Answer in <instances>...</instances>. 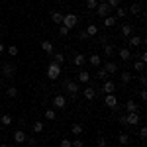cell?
Instances as JSON below:
<instances>
[{
	"label": "cell",
	"mask_w": 147,
	"mask_h": 147,
	"mask_svg": "<svg viewBox=\"0 0 147 147\" xmlns=\"http://www.w3.org/2000/svg\"><path fill=\"white\" fill-rule=\"evenodd\" d=\"M77 24H79V16L77 14H63V22H61V26H65L69 32L73 30V28H77Z\"/></svg>",
	"instance_id": "6da1fadb"
},
{
	"label": "cell",
	"mask_w": 147,
	"mask_h": 147,
	"mask_svg": "<svg viewBox=\"0 0 147 147\" xmlns=\"http://www.w3.org/2000/svg\"><path fill=\"white\" fill-rule=\"evenodd\" d=\"M59 77H61V65H57L55 61L49 63V67H47V79L49 80H57Z\"/></svg>",
	"instance_id": "7a4b0ae2"
},
{
	"label": "cell",
	"mask_w": 147,
	"mask_h": 147,
	"mask_svg": "<svg viewBox=\"0 0 147 147\" xmlns=\"http://www.w3.org/2000/svg\"><path fill=\"white\" fill-rule=\"evenodd\" d=\"M110 12H112V8H110L106 2H98V6H96V14H98V18H106V16H110Z\"/></svg>",
	"instance_id": "3957f363"
},
{
	"label": "cell",
	"mask_w": 147,
	"mask_h": 147,
	"mask_svg": "<svg viewBox=\"0 0 147 147\" xmlns=\"http://www.w3.org/2000/svg\"><path fill=\"white\" fill-rule=\"evenodd\" d=\"M139 122H141V120H139V114L137 112H129L125 116V125H137Z\"/></svg>",
	"instance_id": "277c9868"
},
{
	"label": "cell",
	"mask_w": 147,
	"mask_h": 147,
	"mask_svg": "<svg viewBox=\"0 0 147 147\" xmlns=\"http://www.w3.org/2000/svg\"><path fill=\"white\" fill-rule=\"evenodd\" d=\"M104 94H114L116 92V82H112V80H104V84H102L100 88Z\"/></svg>",
	"instance_id": "5b68a950"
},
{
	"label": "cell",
	"mask_w": 147,
	"mask_h": 147,
	"mask_svg": "<svg viewBox=\"0 0 147 147\" xmlns=\"http://www.w3.org/2000/svg\"><path fill=\"white\" fill-rule=\"evenodd\" d=\"M65 86H67L69 94H71V96H73V98H75V96H77V94H79V84H77V82H75V80H67V82H65Z\"/></svg>",
	"instance_id": "8992f818"
},
{
	"label": "cell",
	"mask_w": 147,
	"mask_h": 147,
	"mask_svg": "<svg viewBox=\"0 0 147 147\" xmlns=\"http://www.w3.org/2000/svg\"><path fill=\"white\" fill-rule=\"evenodd\" d=\"M53 106H55L57 110H63V108L67 106V100H65V96H63V94H57L55 98H53Z\"/></svg>",
	"instance_id": "52a82bcc"
},
{
	"label": "cell",
	"mask_w": 147,
	"mask_h": 147,
	"mask_svg": "<svg viewBox=\"0 0 147 147\" xmlns=\"http://www.w3.org/2000/svg\"><path fill=\"white\" fill-rule=\"evenodd\" d=\"M104 106H108L110 110H114V108L118 106V98H116L114 94H106V98H104Z\"/></svg>",
	"instance_id": "ba28073f"
},
{
	"label": "cell",
	"mask_w": 147,
	"mask_h": 147,
	"mask_svg": "<svg viewBox=\"0 0 147 147\" xmlns=\"http://www.w3.org/2000/svg\"><path fill=\"white\" fill-rule=\"evenodd\" d=\"M14 141H16V143H26V141H28L26 131H24V129H16V131H14Z\"/></svg>",
	"instance_id": "9c48e42d"
},
{
	"label": "cell",
	"mask_w": 147,
	"mask_h": 147,
	"mask_svg": "<svg viewBox=\"0 0 147 147\" xmlns=\"http://www.w3.org/2000/svg\"><path fill=\"white\" fill-rule=\"evenodd\" d=\"M127 43L131 47H141L143 45V37H139V35H129V37H127Z\"/></svg>",
	"instance_id": "30bf717a"
},
{
	"label": "cell",
	"mask_w": 147,
	"mask_h": 147,
	"mask_svg": "<svg viewBox=\"0 0 147 147\" xmlns=\"http://www.w3.org/2000/svg\"><path fill=\"white\" fill-rule=\"evenodd\" d=\"M82 96H84L86 100H94V98H96V88H92V86H86V88L82 90Z\"/></svg>",
	"instance_id": "8fae6325"
},
{
	"label": "cell",
	"mask_w": 147,
	"mask_h": 147,
	"mask_svg": "<svg viewBox=\"0 0 147 147\" xmlns=\"http://www.w3.org/2000/svg\"><path fill=\"white\" fill-rule=\"evenodd\" d=\"M104 71L108 73V75H114V73H118V65L114 63V61H108V63H104Z\"/></svg>",
	"instance_id": "7c38bea8"
},
{
	"label": "cell",
	"mask_w": 147,
	"mask_h": 147,
	"mask_svg": "<svg viewBox=\"0 0 147 147\" xmlns=\"http://www.w3.org/2000/svg\"><path fill=\"white\" fill-rule=\"evenodd\" d=\"M2 73H4V77L12 79V77H14V73H16V67H14V65H8V63H6V65L2 67Z\"/></svg>",
	"instance_id": "4fadbf2b"
},
{
	"label": "cell",
	"mask_w": 147,
	"mask_h": 147,
	"mask_svg": "<svg viewBox=\"0 0 147 147\" xmlns=\"http://www.w3.org/2000/svg\"><path fill=\"white\" fill-rule=\"evenodd\" d=\"M131 34H134V26L131 24H122V35L129 37Z\"/></svg>",
	"instance_id": "5bb4252c"
},
{
	"label": "cell",
	"mask_w": 147,
	"mask_h": 147,
	"mask_svg": "<svg viewBox=\"0 0 147 147\" xmlns=\"http://www.w3.org/2000/svg\"><path fill=\"white\" fill-rule=\"evenodd\" d=\"M51 22H53V24H61V22H63V12L53 10V12H51Z\"/></svg>",
	"instance_id": "9a60e30c"
},
{
	"label": "cell",
	"mask_w": 147,
	"mask_h": 147,
	"mask_svg": "<svg viewBox=\"0 0 147 147\" xmlns=\"http://www.w3.org/2000/svg\"><path fill=\"white\" fill-rule=\"evenodd\" d=\"M88 63H90L92 67H100L102 65V57L100 55H90L88 57Z\"/></svg>",
	"instance_id": "2e32d148"
},
{
	"label": "cell",
	"mask_w": 147,
	"mask_h": 147,
	"mask_svg": "<svg viewBox=\"0 0 147 147\" xmlns=\"http://www.w3.org/2000/svg\"><path fill=\"white\" fill-rule=\"evenodd\" d=\"M125 110H127V114L129 112H139V106H137L134 100H127L125 102Z\"/></svg>",
	"instance_id": "e0dca14e"
},
{
	"label": "cell",
	"mask_w": 147,
	"mask_h": 147,
	"mask_svg": "<svg viewBox=\"0 0 147 147\" xmlns=\"http://www.w3.org/2000/svg\"><path fill=\"white\" fill-rule=\"evenodd\" d=\"M0 124H2V125H6V127H8V125H12V124H14V118H12L10 114H4V116L0 118Z\"/></svg>",
	"instance_id": "ac0fdd59"
},
{
	"label": "cell",
	"mask_w": 147,
	"mask_h": 147,
	"mask_svg": "<svg viewBox=\"0 0 147 147\" xmlns=\"http://www.w3.org/2000/svg\"><path fill=\"white\" fill-rule=\"evenodd\" d=\"M118 53H120V59H122V61H129V59H131V53H129V49H125V47H122Z\"/></svg>",
	"instance_id": "d6986e66"
},
{
	"label": "cell",
	"mask_w": 147,
	"mask_h": 147,
	"mask_svg": "<svg viewBox=\"0 0 147 147\" xmlns=\"http://www.w3.org/2000/svg\"><path fill=\"white\" fill-rule=\"evenodd\" d=\"M131 79H134V75H131V73H127V71H124V73H120V80H122L124 84H127V82H131Z\"/></svg>",
	"instance_id": "ffe728a7"
},
{
	"label": "cell",
	"mask_w": 147,
	"mask_h": 147,
	"mask_svg": "<svg viewBox=\"0 0 147 147\" xmlns=\"http://www.w3.org/2000/svg\"><path fill=\"white\" fill-rule=\"evenodd\" d=\"M77 79H79V82H88L90 75H88V71H80L79 75H77Z\"/></svg>",
	"instance_id": "44dd1931"
},
{
	"label": "cell",
	"mask_w": 147,
	"mask_h": 147,
	"mask_svg": "<svg viewBox=\"0 0 147 147\" xmlns=\"http://www.w3.org/2000/svg\"><path fill=\"white\" fill-rule=\"evenodd\" d=\"M84 63H86V57L82 55V53H77V55H75V65H77V67H82Z\"/></svg>",
	"instance_id": "7402d4cb"
},
{
	"label": "cell",
	"mask_w": 147,
	"mask_h": 147,
	"mask_svg": "<svg viewBox=\"0 0 147 147\" xmlns=\"http://www.w3.org/2000/svg\"><path fill=\"white\" fill-rule=\"evenodd\" d=\"M71 131H73V136H80V134H82V125L77 124V122L71 124Z\"/></svg>",
	"instance_id": "603a6c76"
},
{
	"label": "cell",
	"mask_w": 147,
	"mask_h": 147,
	"mask_svg": "<svg viewBox=\"0 0 147 147\" xmlns=\"http://www.w3.org/2000/svg\"><path fill=\"white\" fill-rule=\"evenodd\" d=\"M102 20H104V26H106V28H114V26H116V18H114V16H106V18H102Z\"/></svg>",
	"instance_id": "cb8c5ba5"
},
{
	"label": "cell",
	"mask_w": 147,
	"mask_h": 147,
	"mask_svg": "<svg viewBox=\"0 0 147 147\" xmlns=\"http://www.w3.org/2000/svg\"><path fill=\"white\" fill-rule=\"evenodd\" d=\"M43 127H45V124H43V122H34V125H32L34 134H41V131H43Z\"/></svg>",
	"instance_id": "d4e9b609"
},
{
	"label": "cell",
	"mask_w": 147,
	"mask_h": 147,
	"mask_svg": "<svg viewBox=\"0 0 147 147\" xmlns=\"http://www.w3.org/2000/svg\"><path fill=\"white\" fill-rule=\"evenodd\" d=\"M94 77H96V79H100V80H106L108 79V77H110V75H108V73H106V71H104V69H98V71H96V75H94Z\"/></svg>",
	"instance_id": "484cf974"
},
{
	"label": "cell",
	"mask_w": 147,
	"mask_h": 147,
	"mask_svg": "<svg viewBox=\"0 0 147 147\" xmlns=\"http://www.w3.org/2000/svg\"><path fill=\"white\" fill-rule=\"evenodd\" d=\"M125 14H127V10H125V8H122V6H118V8H116V20L125 18Z\"/></svg>",
	"instance_id": "4316f807"
},
{
	"label": "cell",
	"mask_w": 147,
	"mask_h": 147,
	"mask_svg": "<svg viewBox=\"0 0 147 147\" xmlns=\"http://www.w3.org/2000/svg\"><path fill=\"white\" fill-rule=\"evenodd\" d=\"M84 32L88 34V37H92V35H96V34H98V26H94V24H90V26H88V28H86Z\"/></svg>",
	"instance_id": "83f0119b"
},
{
	"label": "cell",
	"mask_w": 147,
	"mask_h": 147,
	"mask_svg": "<svg viewBox=\"0 0 147 147\" xmlns=\"http://www.w3.org/2000/svg\"><path fill=\"white\" fill-rule=\"evenodd\" d=\"M41 49L45 53H53V43L51 41H41Z\"/></svg>",
	"instance_id": "f1b7e54d"
},
{
	"label": "cell",
	"mask_w": 147,
	"mask_h": 147,
	"mask_svg": "<svg viewBox=\"0 0 147 147\" xmlns=\"http://www.w3.org/2000/svg\"><path fill=\"white\" fill-rule=\"evenodd\" d=\"M127 12H131L134 16H137V14H141V4H131Z\"/></svg>",
	"instance_id": "f546056e"
},
{
	"label": "cell",
	"mask_w": 147,
	"mask_h": 147,
	"mask_svg": "<svg viewBox=\"0 0 147 147\" xmlns=\"http://www.w3.org/2000/svg\"><path fill=\"white\" fill-rule=\"evenodd\" d=\"M6 96H8V98H16V96H18V88H16V86H10V88L6 90Z\"/></svg>",
	"instance_id": "4dcf8cb0"
},
{
	"label": "cell",
	"mask_w": 147,
	"mask_h": 147,
	"mask_svg": "<svg viewBox=\"0 0 147 147\" xmlns=\"http://www.w3.org/2000/svg\"><path fill=\"white\" fill-rule=\"evenodd\" d=\"M118 141H120L122 145H127V143H129V136H127V134H120V136H118Z\"/></svg>",
	"instance_id": "1f68e13d"
},
{
	"label": "cell",
	"mask_w": 147,
	"mask_h": 147,
	"mask_svg": "<svg viewBox=\"0 0 147 147\" xmlns=\"http://www.w3.org/2000/svg\"><path fill=\"white\" fill-rule=\"evenodd\" d=\"M102 47H104V53L110 57L114 53V45H110V43H102Z\"/></svg>",
	"instance_id": "d6a6232c"
},
{
	"label": "cell",
	"mask_w": 147,
	"mask_h": 147,
	"mask_svg": "<svg viewBox=\"0 0 147 147\" xmlns=\"http://www.w3.org/2000/svg\"><path fill=\"white\" fill-rule=\"evenodd\" d=\"M134 69H136L137 73H143V69H145V63H143V61H136V63H134Z\"/></svg>",
	"instance_id": "836d02e7"
},
{
	"label": "cell",
	"mask_w": 147,
	"mask_h": 147,
	"mask_svg": "<svg viewBox=\"0 0 147 147\" xmlns=\"http://www.w3.org/2000/svg\"><path fill=\"white\" fill-rule=\"evenodd\" d=\"M6 51H8V55H10V57L18 55V47H16V45H8V47H6Z\"/></svg>",
	"instance_id": "e575fe53"
},
{
	"label": "cell",
	"mask_w": 147,
	"mask_h": 147,
	"mask_svg": "<svg viewBox=\"0 0 147 147\" xmlns=\"http://www.w3.org/2000/svg\"><path fill=\"white\" fill-rule=\"evenodd\" d=\"M96 6H98V0H86V8L88 10H96Z\"/></svg>",
	"instance_id": "d590c367"
},
{
	"label": "cell",
	"mask_w": 147,
	"mask_h": 147,
	"mask_svg": "<svg viewBox=\"0 0 147 147\" xmlns=\"http://www.w3.org/2000/svg\"><path fill=\"white\" fill-rule=\"evenodd\" d=\"M45 118H47V120H55V118H57L55 110H45Z\"/></svg>",
	"instance_id": "8d00e7d4"
},
{
	"label": "cell",
	"mask_w": 147,
	"mask_h": 147,
	"mask_svg": "<svg viewBox=\"0 0 147 147\" xmlns=\"http://www.w3.org/2000/svg\"><path fill=\"white\" fill-rule=\"evenodd\" d=\"M139 137H141V141H145V137H147V127H145V125H141V129H139Z\"/></svg>",
	"instance_id": "74e56055"
},
{
	"label": "cell",
	"mask_w": 147,
	"mask_h": 147,
	"mask_svg": "<svg viewBox=\"0 0 147 147\" xmlns=\"http://www.w3.org/2000/svg\"><path fill=\"white\" fill-rule=\"evenodd\" d=\"M96 145H98V147H106V145H108L106 137H98V139H96Z\"/></svg>",
	"instance_id": "f35d334b"
},
{
	"label": "cell",
	"mask_w": 147,
	"mask_h": 147,
	"mask_svg": "<svg viewBox=\"0 0 147 147\" xmlns=\"http://www.w3.org/2000/svg\"><path fill=\"white\" fill-rule=\"evenodd\" d=\"M63 61H65V55H63V53H57V55H55V63H57V65H61Z\"/></svg>",
	"instance_id": "ab89813d"
},
{
	"label": "cell",
	"mask_w": 147,
	"mask_h": 147,
	"mask_svg": "<svg viewBox=\"0 0 147 147\" xmlns=\"http://www.w3.org/2000/svg\"><path fill=\"white\" fill-rule=\"evenodd\" d=\"M106 4H108L110 8H118V6H120V0H108Z\"/></svg>",
	"instance_id": "60d3db41"
},
{
	"label": "cell",
	"mask_w": 147,
	"mask_h": 147,
	"mask_svg": "<svg viewBox=\"0 0 147 147\" xmlns=\"http://www.w3.org/2000/svg\"><path fill=\"white\" fill-rule=\"evenodd\" d=\"M139 98H141V102L147 100V90H145V88H141V90H139Z\"/></svg>",
	"instance_id": "b9f144b4"
},
{
	"label": "cell",
	"mask_w": 147,
	"mask_h": 147,
	"mask_svg": "<svg viewBox=\"0 0 147 147\" xmlns=\"http://www.w3.org/2000/svg\"><path fill=\"white\" fill-rule=\"evenodd\" d=\"M71 147H82V139H75V141H71Z\"/></svg>",
	"instance_id": "7bdbcfd3"
},
{
	"label": "cell",
	"mask_w": 147,
	"mask_h": 147,
	"mask_svg": "<svg viewBox=\"0 0 147 147\" xmlns=\"http://www.w3.org/2000/svg\"><path fill=\"white\" fill-rule=\"evenodd\" d=\"M59 34H61L63 37H65V35H69V30L65 28V26H61V28H59Z\"/></svg>",
	"instance_id": "ee69618b"
},
{
	"label": "cell",
	"mask_w": 147,
	"mask_h": 147,
	"mask_svg": "<svg viewBox=\"0 0 147 147\" xmlns=\"http://www.w3.org/2000/svg\"><path fill=\"white\" fill-rule=\"evenodd\" d=\"M61 147H71V139H61Z\"/></svg>",
	"instance_id": "f6af8a7d"
},
{
	"label": "cell",
	"mask_w": 147,
	"mask_h": 147,
	"mask_svg": "<svg viewBox=\"0 0 147 147\" xmlns=\"http://www.w3.org/2000/svg\"><path fill=\"white\" fill-rule=\"evenodd\" d=\"M139 80H141V86L145 88V84H147V77H145V75H141V77H139Z\"/></svg>",
	"instance_id": "bcb514c9"
},
{
	"label": "cell",
	"mask_w": 147,
	"mask_h": 147,
	"mask_svg": "<svg viewBox=\"0 0 147 147\" xmlns=\"http://www.w3.org/2000/svg\"><path fill=\"white\" fill-rule=\"evenodd\" d=\"M86 37H88V34H86L84 30H82V32H79V39H86Z\"/></svg>",
	"instance_id": "7dc6e473"
},
{
	"label": "cell",
	"mask_w": 147,
	"mask_h": 147,
	"mask_svg": "<svg viewBox=\"0 0 147 147\" xmlns=\"http://www.w3.org/2000/svg\"><path fill=\"white\" fill-rule=\"evenodd\" d=\"M139 61H143V63H147V53H145V51H143V53L139 55Z\"/></svg>",
	"instance_id": "c3c4849f"
},
{
	"label": "cell",
	"mask_w": 147,
	"mask_h": 147,
	"mask_svg": "<svg viewBox=\"0 0 147 147\" xmlns=\"http://www.w3.org/2000/svg\"><path fill=\"white\" fill-rule=\"evenodd\" d=\"M118 122H120L122 125H125V116H120V118H118Z\"/></svg>",
	"instance_id": "681fc988"
},
{
	"label": "cell",
	"mask_w": 147,
	"mask_h": 147,
	"mask_svg": "<svg viewBox=\"0 0 147 147\" xmlns=\"http://www.w3.org/2000/svg\"><path fill=\"white\" fill-rule=\"evenodd\" d=\"M4 51H6V45H4V43H0V53H4Z\"/></svg>",
	"instance_id": "f907efd6"
},
{
	"label": "cell",
	"mask_w": 147,
	"mask_h": 147,
	"mask_svg": "<svg viewBox=\"0 0 147 147\" xmlns=\"http://www.w3.org/2000/svg\"><path fill=\"white\" fill-rule=\"evenodd\" d=\"M0 84H2V77H0Z\"/></svg>",
	"instance_id": "816d5d0a"
},
{
	"label": "cell",
	"mask_w": 147,
	"mask_h": 147,
	"mask_svg": "<svg viewBox=\"0 0 147 147\" xmlns=\"http://www.w3.org/2000/svg\"><path fill=\"white\" fill-rule=\"evenodd\" d=\"M0 147H8V145H0Z\"/></svg>",
	"instance_id": "f5cc1de1"
}]
</instances>
